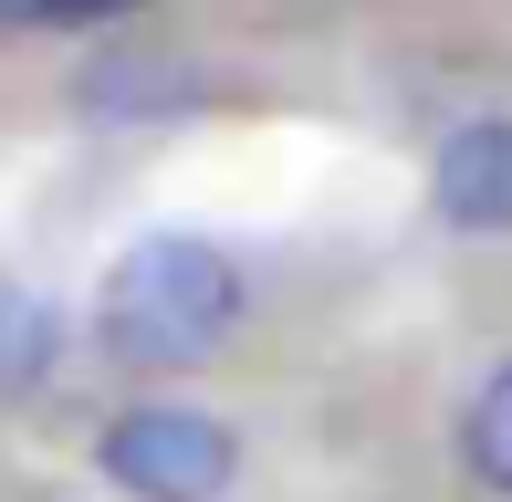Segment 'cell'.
Masks as SVG:
<instances>
[{"mask_svg": "<svg viewBox=\"0 0 512 502\" xmlns=\"http://www.w3.org/2000/svg\"><path fill=\"white\" fill-rule=\"evenodd\" d=\"M53 356H63V314L42 304L32 283L0 272V398H32V387L53 377Z\"/></svg>", "mask_w": 512, "mask_h": 502, "instance_id": "cell-4", "label": "cell"}, {"mask_svg": "<svg viewBox=\"0 0 512 502\" xmlns=\"http://www.w3.org/2000/svg\"><path fill=\"white\" fill-rule=\"evenodd\" d=\"M241 325V272H230L220 241L199 231H147L115 251L105 293H95V335L115 367H147V377H178V367H209Z\"/></svg>", "mask_w": 512, "mask_h": 502, "instance_id": "cell-1", "label": "cell"}, {"mask_svg": "<svg viewBox=\"0 0 512 502\" xmlns=\"http://www.w3.org/2000/svg\"><path fill=\"white\" fill-rule=\"evenodd\" d=\"M460 461H471V482H481V492H502V502H512V356L471 387V408H460Z\"/></svg>", "mask_w": 512, "mask_h": 502, "instance_id": "cell-5", "label": "cell"}, {"mask_svg": "<svg viewBox=\"0 0 512 502\" xmlns=\"http://www.w3.org/2000/svg\"><path fill=\"white\" fill-rule=\"evenodd\" d=\"M105 482L126 502H220L230 482H241V440H230V419H209V408L189 398H136L105 419L95 440Z\"/></svg>", "mask_w": 512, "mask_h": 502, "instance_id": "cell-2", "label": "cell"}, {"mask_svg": "<svg viewBox=\"0 0 512 502\" xmlns=\"http://www.w3.org/2000/svg\"><path fill=\"white\" fill-rule=\"evenodd\" d=\"M115 11H136V0H0V32H84Z\"/></svg>", "mask_w": 512, "mask_h": 502, "instance_id": "cell-6", "label": "cell"}, {"mask_svg": "<svg viewBox=\"0 0 512 502\" xmlns=\"http://www.w3.org/2000/svg\"><path fill=\"white\" fill-rule=\"evenodd\" d=\"M429 199H439L450 231H512V116L460 126L429 168Z\"/></svg>", "mask_w": 512, "mask_h": 502, "instance_id": "cell-3", "label": "cell"}]
</instances>
